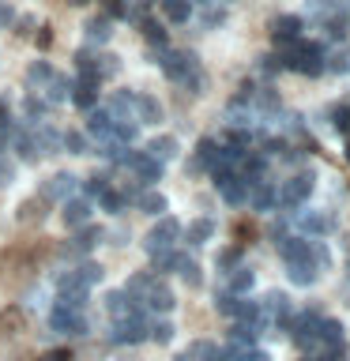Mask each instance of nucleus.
I'll list each match as a JSON object with an SVG mask.
<instances>
[{
    "instance_id": "obj_1",
    "label": "nucleus",
    "mask_w": 350,
    "mask_h": 361,
    "mask_svg": "<svg viewBox=\"0 0 350 361\" xmlns=\"http://www.w3.org/2000/svg\"><path fill=\"white\" fill-rule=\"evenodd\" d=\"M151 61L166 72V79H174V83H181V87H188L192 94H203L207 75H203L196 53H188V49H169V45H151Z\"/></svg>"
},
{
    "instance_id": "obj_2",
    "label": "nucleus",
    "mask_w": 350,
    "mask_h": 361,
    "mask_svg": "<svg viewBox=\"0 0 350 361\" xmlns=\"http://www.w3.org/2000/svg\"><path fill=\"white\" fill-rule=\"evenodd\" d=\"M279 56H282V68H290V72L298 75H324V45L320 42H290V45H279Z\"/></svg>"
},
{
    "instance_id": "obj_3",
    "label": "nucleus",
    "mask_w": 350,
    "mask_h": 361,
    "mask_svg": "<svg viewBox=\"0 0 350 361\" xmlns=\"http://www.w3.org/2000/svg\"><path fill=\"white\" fill-rule=\"evenodd\" d=\"M313 188H316V177L313 173H294L290 180H279V185H275V207L298 211L301 203L313 196Z\"/></svg>"
},
{
    "instance_id": "obj_4",
    "label": "nucleus",
    "mask_w": 350,
    "mask_h": 361,
    "mask_svg": "<svg viewBox=\"0 0 350 361\" xmlns=\"http://www.w3.org/2000/svg\"><path fill=\"white\" fill-rule=\"evenodd\" d=\"M87 298H90V286L79 275V267H68L56 275V301L61 305H68V309H87Z\"/></svg>"
},
{
    "instance_id": "obj_5",
    "label": "nucleus",
    "mask_w": 350,
    "mask_h": 361,
    "mask_svg": "<svg viewBox=\"0 0 350 361\" xmlns=\"http://www.w3.org/2000/svg\"><path fill=\"white\" fill-rule=\"evenodd\" d=\"M140 305H143V309H151L155 316H158V312L166 316L177 301H174V290L166 286V279L151 271V279H147V286H143V293H140Z\"/></svg>"
},
{
    "instance_id": "obj_6",
    "label": "nucleus",
    "mask_w": 350,
    "mask_h": 361,
    "mask_svg": "<svg viewBox=\"0 0 350 361\" xmlns=\"http://www.w3.org/2000/svg\"><path fill=\"white\" fill-rule=\"evenodd\" d=\"M177 241H181V222L174 219V214H158L151 233L143 237V248L147 252H158V248H174Z\"/></svg>"
},
{
    "instance_id": "obj_7",
    "label": "nucleus",
    "mask_w": 350,
    "mask_h": 361,
    "mask_svg": "<svg viewBox=\"0 0 350 361\" xmlns=\"http://www.w3.org/2000/svg\"><path fill=\"white\" fill-rule=\"evenodd\" d=\"M49 327L53 335H87V316L83 309H68V305L56 301L49 312Z\"/></svg>"
},
{
    "instance_id": "obj_8",
    "label": "nucleus",
    "mask_w": 350,
    "mask_h": 361,
    "mask_svg": "<svg viewBox=\"0 0 350 361\" xmlns=\"http://www.w3.org/2000/svg\"><path fill=\"white\" fill-rule=\"evenodd\" d=\"M113 343H121V346H140V343H147V316H143V312H132V316L113 320Z\"/></svg>"
},
{
    "instance_id": "obj_9",
    "label": "nucleus",
    "mask_w": 350,
    "mask_h": 361,
    "mask_svg": "<svg viewBox=\"0 0 350 361\" xmlns=\"http://www.w3.org/2000/svg\"><path fill=\"white\" fill-rule=\"evenodd\" d=\"M121 166H128L132 177H140L143 185H158V180H162V162H158L155 154H147V151H132L128 147V154H124Z\"/></svg>"
},
{
    "instance_id": "obj_10",
    "label": "nucleus",
    "mask_w": 350,
    "mask_h": 361,
    "mask_svg": "<svg viewBox=\"0 0 350 361\" xmlns=\"http://www.w3.org/2000/svg\"><path fill=\"white\" fill-rule=\"evenodd\" d=\"M215 177V188H219V196L230 203V207H237V203H245V180L234 173V169H211Z\"/></svg>"
},
{
    "instance_id": "obj_11",
    "label": "nucleus",
    "mask_w": 350,
    "mask_h": 361,
    "mask_svg": "<svg viewBox=\"0 0 350 361\" xmlns=\"http://www.w3.org/2000/svg\"><path fill=\"white\" fill-rule=\"evenodd\" d=\"M245 200H248V207H253V211H271V207H275V180H267V177L248 180V185H245Z\"/></svg>"
},
{
    "instance_id": "obj_12",
    "label": "nucleus",
    "mask_w": 350,
    "mask_h": 361,
    "mask_svg": "<svg viewBox=\"0 0 350 361\" xmlns=\"http://www.w3.org/2000/svg\"><path fill=\"white\" fill-rule=\"evenodd\" d=\"M301 30H305V23L298 16H275V19H271V42H275V49H279V45L298 42Z\"/></svg>"
},
{
    "instance_id": "obj_13",
    "label": "nucleus",
    "mask_w": 350,
    "mask_h": 361,
    "mask_svg": "<svg viewBox=\"0 0 350 361\" xmlns=\"http://www.w3.org/2000/svg\"><path fill=\"white\" fill-rule=\"evenodd\" d=\"M27 135H30V143H34V151H38V154H61V132H53L49 124L34 121L27 128Z\"/></svg>"
},
{
    "instance_id": "obj_14",
    "label": "nucleus",
    "mask_w": 350,
    "mask_h": 361,
    "mask_svg": "<svg viewBox=\"0 0 350 361\" xmlns=\"http://www.w3.org/2000/svg\"><path fill=\"white\" fill-rule=\"evenodd\" d=\"M27 331V312H23V305H4L0 309V343H8V338H16Z\"/></svg>"
},
{
    "instance_id": "obj_15",
    "label": "nucleus",
    "mask_w": 350,
    "mask_h": 361,
    "mask_svg": "<svg viewBox=\"0 0 350 361\" xmlns=\"http://www.w3.org/2000/svg\"><path fill=\"white\" fill-rule=\"evenodd\" d=\"M298 230L305 237H324V233H332L335 230V219L327 211H301L298 214Z\"/></svg>"
},
{
    "instance_id": "obj_16",
    "label": "nucleus",
    "mask_w": 350,
    "mask_h": 361,
    "mask_svg": "<svg viewBox=\"0 0 350 361\" xmlns=\"http://www.w3.org/2000/svg\"><path fill=\"white\" fill-rule=\"evenodd\" d=\"M320 346L327 350V354L343 357V354H346V335H343V324H339V320H327V316H320Z\"/></svg>"
},
{
    "instance_id": "obj_17",
    "label": "nucleus",
    "mask_w": 350,
    "mask_h": 361,
    "mask_svg": "<svg viewBox=\"0 0 350 361\" xmlns=\"http://www.w3.org/2000/svg\"><path fill=\"white\" fill-rule=\"evenodd\" d=\"M76 185H79V177H72V173H53V177L42 185V196L49 200V203H64L68 196H76Z\"/></svg>"
},
{
    "instance_id": "obj_18",
    "label": "nucleus",
    "mask_w": 350,
    "mask_h": 361,
    "mask_svg": "<svg viewBox=\"0 0 350 361\" xmlns=\"http://www.w3.org/2000/svg\"><path fill=\"white\" fill-rule=\"evenodd\" d=\"M215 151H219V140H211V135H203V140L196 143V151H192V158H188V173L192 177H200V173H207L211 169V162H215Z\"/></svg>"
},
{
    "instance_id": "obj_19",
    "label": "nucleus",
    "mask_w": 350,
    "mask_h": 361,
    "mask_svg": "<svg viewBox=\"0 0 350 361\" xmlns=\"http://www.w3.org/2000/svg\"><path fill=\"white\" fill-rule=\"evenodd\" d=\"M106 312L113 316V320H121V316L143 312V305H140V301H135V298H132L128 290L121 286V290H109V293H106Z\"/></svg>"
},
{
    "instance_id": "obj_20",
    "label": "nucleus",
    "mask_w": 350,
    "mask_h": 361,
    "mask_svg": "<svg viewBox=\"0 0 350 361\" xmlns=\"http://www.w3.org/2000/svg\"><path fill=\"white\" fill-rule=\"evenodd\" d=\"M61 207H64L61 219H64L68 230H79L83 222H90V211H95V207H90V200H79V196H68Z\"/></svg>"
},
{
    "instance_id": "obj_21",
    "label": "nucleus",
    "mask_w": 350,
    "mask_h": 361,
    "mask_svg": "<svg viewBox=\"0 0 350 361\" xmlns=\"http://www.w3.org/2000/svg\"><path fill=\"white\" fill-rule=\"evenodd\" d=\"M68 102H76L79 109H90V106H98V83L95 79H72V90H68Z\"/></svg>"
},
{
    "instance_id": "obj_22",
    "label": "nucleus",
    "mask_w": 350,
    "mask_h": 361,
    "mask_svg": "<svg viewBox=\"0 0 350 361\" xmlns=\"http://www.w3.org/2000/svg\"><path fill=\"white\" fill-rule=\"evenodd\" d=\"M279 245V256L286 259V264H298V259H309V237H275Z\"/></svg>"
},
{
    "instance_id": "obj_23",
    "label": "nucleus",
    "mask_w": 350,
    "mask_h": 361,
    "mask_svg": "<svg viewBox=\"0 0 350 361\" xmlns=\"http://www.w3.org/2000/svg\"><path fill=\"white\" fill-rule=\"evenodd\" d=\"M253 121H256V109L248 106V98H234L226 106V124L230 128H253Z\"/></svg>"
},
{
    "instance_id": "obj_24",
    "label": "nucleus",
    "mask_w": 350,
    "mask_h": 361,
    "mask_svg": "<svg viewBox=\"0 0 350 361\" xmlns=\"http://www.w3.org/2000/svg\"><path fill=\"white\" fill-rule=\"evenodd\" d=\"M68 90H72V79L61 75V72H53V75H49V83H45L38 94L49 102V106H64V102H68Z\"/></svg>"
},
{
    "instance_id": "obj_25",
    "label": "nucleus",
    "mask_w": 350,
    "mask_h": 361,
    "mask_svg": "<svg viewBox=\"0 0 350 361\" xmlns=\"http://www.w3.org/2000/svg\"><path fill=\"white\" fill-rule=\"evenodd\" d=\"M324 72L332 75H350V45H332V49H324Z\"/></svg>"
},
{
    "instance_id": "obj_26",
    "label": "nucleus",
    "mask_w": 350,
    "mask_h": 361,
    "mask_svg": "<svg viewBox=\"0 0 350 361\" xmlns=\"http://www.w3.org/2000/svg\"><path fill=\"white\" fill-rule=\"evenodd\" d=\"M45 207H49V200H45V196H30V200H23L19 207H16V222H19V226L42 222V219H45Z\"/></svg>"
},
{
    "instance_id": "obj_27",
    "label": "nucleus",
    "mask_w": 350,
    "mask_h": 361,
    "mask_svg": "<svg viewBox=\"0 0 350 361\" xmlns=\"http://www.w3.org/2000/svg\"><path fill=\"white\" fill-rule=\"evenodd\" d=\"M109 132H113V113L90 106V109H87V135H95V140H106Z\"/></svg>"
},
{
    "instance_id": "obj_28",
    "label": "nucleus",
    "mask_w": 350,
    "mask_h": 361,
    "mask_svg": "<svg viewBox=\"0 0 350 361\" xmlns=\"http://www.w3.org/2000/svg\"><path fill=\"white\" fill-rule=\"evenodd\" d=\"M256 286V275H253V267H245V264H237L226 271V290L230 293H248Z\"/></svg>"
},
{
    "instance_id": "obj_29",
    "label": "nucleus",
    "mask_w": 350,
    "mask_h": 361,
    "mask_svg": "<svg viewBox=\"0 0 350 361\" xmlns=\"http://www.w3.org/2000/svg\"><path fill=\"white\" fill-rule=\"evenodd\" d=\"M135 207H140L143 214H166L169 203H166V196H162V192H158L155 185H147L140 196H135Z\"/></svg>"
},
{
    "instance_id": "obj_30",
    "label": "nucleus",
    "mask_w": 350,
    "mask_h": 361,
    "mask_svg": "<svg viewBox=\"0 0 350 361\" xmlns=\"http://www.w3.org/2000/svg\"><path fill=\"white\" fill-rule=\"evenodd\" d=\"M286 275L294 286H313L316 275H320V267L313 264V259H298V264H286Z\"/></svg>"
},
{
    "instance_id": "obj_31",
    "label": "nucleus",
    "mask_w": 350,
    "mask_h": 361,
    "mask_svg": "<svg viewBox=\"0 0 350 361\" xmlns=\"http://www.w3.org/2000/svg\"><path fill=\"white\" fill-rule=\"evenodd\" d=\"M135 121L140 124H158L162 121V106L151 94H135Z\"/></svg>"
},
{
    "instance_id": "obj_32",
    "label": "nucleus",
    "mask_w": 350,
    "mask_h": 361,
    "mask_svg": "<svg viewBox=\"0 0 350 361\" xmlns=\"http://www.w3.org/2000/svg\"><path fill=\"white\" fill-rule=\"evenodd\" d=\"M181 237H185L188 245H207L215 237V222L211 219H196V222H188V230L181 226Z\"/></svg>"
},
{
    "instance_id": "obj_33",
    "label": "nucleus",
    "mask_w": 350,
    "mask_h": 361,
    "mask_svg": "<svg viewBox=\"0 0 350 361\" xmlns=\"http://www.w3.org/2000/svg\"><path fill=\"white\" fill-rule=\"evenodd\" d=\"M143 151H147V154H155L158 162L166 166V162H174V158H177V140H174V135H155V140L147 143Z\"/></svg>"
},
{
    "instance_id": "obj_34",
    "label": "nucleus",
    "mask_w": 350,
    "mask_h": 361,
    "mask_svg": "<svg viewBox=\"0 0 350 361\" xmlns=\"http://www.w3.org/2000/svg\"><path fill=\"white\" fill-rule=\"evenodd\" d=\"M177 275L185 279V286H188V290H200V286H203L200 264H196L192 256H185V252H177Z\"/></svg>"
},
{
    "instance_id": "obj_35",
    "label": "nucleus",
    "mask_w": 350,
    "mask_h": 361,
    "mask_svg": "<svg viewBox=\"0 0 350 361\" xmlns=\"http://www.w3.org/2000/svg\"><path fill=\"white\" fill-rule=\"evenodd\" d=\"M256 338H260L256 327H248V324H234V327H230V335H226V346H234V350H248V346H256Z\"/></svg>"
},
{
    "instance_id": "obj_36",
    "label": "nucleus",
    "mask_w": 350,
    "mask_h": 361,
    "mask_svg": "<svg viewBox=\"0 0 350 361\" xmlns=\"http://www.w3.org/2000/svg\"><path fill=\"white\" fill-rule=\"evenodd\" d=\"M215 354H219V346L207 338H196V343H188V350H181L177 361H215Z\"/></svg>"
},
{
    "instance_id": "obj_37",
    "label": "nucleus",
    "mask_w": 350,
    "mask_h": 361,
    "mask_svg": "<svg viewBox=\"0 0 350 361\" xmlns=\"http://www.w3.org/2000/svg\"><path fill=\"white\" fill-rule=\"evenodd\" d=\"M109 34H113V19L106 16V11H102V16H90V19H87V38H90V42H98V45H102V42H109Z\"/></svg>"
},
{
    "instance_id": "obj_38",
    "label": "nucleus",
    "mask_w": 350,
    "mask_h": 361,
    "mask_svg": "<svg viewBox=\"0 0 350 361\" xmlns=\"http://www.w3.org/2000/svg\"><path fill=\"white\" fill-rule=\"evenodd\" d=\"M109 113L113 117H132L135 121V94L132 90H117V94L109 98Z\"/></svg>"
},
{
    "instance_id": "obj_39",
    "label": "nucleus",
    "mask_w": 350,
    "mask_h": 361,
    "mask_svg": "<svg viewBox=\"0 0 350 361\" xmlns=\"http://www.w3.org/2000/svg\"><path fill=\"white\" fill-rule=\"evenodd\" d=\"M151 256V271L155 275H169L177 271V248H158V252H147Z\"/></svg>"
},
{
    "instance_id": "obj_40",
    "label": "nucleus",
    "mask_w": 350,
    "mask_h": 361,
    "mask_svg": "<svg viewBox=\"0 0 350 361\" xmlns=\"http://www.w3.org/2000/svg\"><path fill=\"white\" fill-rule=\"evenodd\" d=\"M158 8L166 11L169 23H188L192 16V0H158Z\"/></svg>"
},
{
    "instance_id": "obj_41",
    "label": "nucleus",
    "mask_w": 350,
    "mask_h": 361,
    "mask_svg": "<svg viewBox=\"0 0 350 361\" xmlns=\"http://www.w3.org/2000/svg\"><path fill=\"white\" fill-rule=\"evenodd\" d=\"M95 200H98V207H102V211H109V214H121L124 207H128V200H124V196H121V192L113 188V185H109V188H102Z\"/></svg>"
},
{
    "instance_id": "obj_42",
    "label": "nucleus",
    "mask_w": 350,
    "mask_h": 361,
    "mask_svg": "<svg viewBox=\"0 0 350 361\" xmlns=\"http://www.w3.org/2000/svg\"><path fill=\"white\" fill-rule=\"evenodd\" d=\"M90 56H95V75H98V83H102V79H113V75L121 72V61H117L113 53H90Z\"/></svg>"
},
{
    "instance_id": "obj_43",
    "label": "nucleus",
    "mask_w": 350,
    "mask_h": 361,
    "mask_svg": "<svg viewBox=\"0 0 350 361\" xmlns=\"http://www.w3.org/2000/svg\"><path fill=\"white\" fill-rule=\"evenodd\" d=\"M49 75H53V64H49V61H34V64L27 68V87H30V90H42L45 83H49Z\"/></svg>"
},
{
    "instance_id": "obj_44",
    "label": "nucleus",
    "mask_w": 350,
    "mask_h": 361,
    "mask_svg": "<svg viewBox=\"0 0 350 361\" xmlns=\"http://www.w3.org/2000/svg\"><path fill=\"white\" fill-rule=\"evenodd\" d=\"M147 338L158 343V346L174 343V324H169V320H147Z\"/></svg>"
},
{
    "instance_id": "obj_45",
    "label": "nucleus",
    "mask_w": 350,
    "mask_h": 361,
    "mask_svg": "<svg viewBox=\"0 0 350 361\" xmlns=\"http://www.w3.org/2000/svg\"><path fill=\"white\" fill-rule=\"evenodd\" d=\"M140 23V30H143V38H147V45H169V38H166V30L158 27V23L151 19V16H140L135 19Z\"/></svg>"
},
{
    "instance_id": "obj_46",
    "label": "nucleus",
    "mask_w": 350,
    "mask_h": 361,
    "mask_svg": "<svg viewBox=\"0 0 350 361\" xmlns=\"http://www.w3.org/2000/svg\"><path fill=\"white\" fill-rule=\"evenodd\" d=\"M241 252H245V245H237V241H234V245H226L222 252L215 256V267H219L222 275H226L230 267H237V264H241Z\"/></svg>"
},
{
    "instance_id": "obj_47",
    "label": "nucleus",
    "mask_w": 350,
    "mask_h": 361,
    "mask_svg": "<svg viewBox=\"0 0 350 361\" xmlns=\"http://www.w3.org/2000/svg\"><path fill=\"white\" fill-rule=\"evenodd\" d=\"M61 151H68V154H87V135H83V132H64V135H61Z\"/></svg>"
},
{
    "instance_id": "obj_48",
    "label": "nucleus",
    "mask_w": 350,
    "mask_h": 361,
    "mask_svg": "<svg viewBox=\"0 0 350 361\" xmlns=\"http://www.w3.org/2000/svg\"><path fill=\"white\" fill-rule=\"evenodd\" d=\"M23 113H27V121H38L49 113V102H45L42 94H27V102H23Z\"/></svg>"
},
{
    "instance_id": "obj_49",
    "label": "nucleus",
    "mask_w": 350,
    "mask_h": 361,
    "mask_svg": "<svg viewBox=\"0 0 350 361\" xmlns=\"http://www.w3.org/2000/svg\"><path fill=\"white\" fill-rule=\"evenodd\" d=\"M256 72L260 75H279V72H286V68H282V56L279 53H267V56H260V64H256Z\"/></svg>"
},
{
    "instance_id": "obj_50",
    "label": "nucleus",
    "mask_w": 350,
    "mask_h": 361,
    "mask_svg": "<svg viewBox=\"0 0 350 361\" xmlns=\"http://www.w3.org/2000/svg\"><path fill=\"white\" fill-rule=\"evenodd\" d=\"M332 128L339 135H350V106H335L332 109Z\"/></svg>"
},
{
    "instance_id": "obj_51",
    "label": "nucleus",
    "mask_w": 350,
    "mask_h": 361,
    "mask_svg": "<svg viewBox=\"0 0 350 361\" xmlns=\"http://www.w3.org/2000/svg\"><path fill=\"white\" fill-rule=\"evenodd\" d=\"M79 275L87 279V286L95 290L98 282H102V275H106V271H102V264H90V259H83V264H79Z\"/></svg>"
},
{
    "instance_id": "obj_52",
    "label": "nucleus",
    "mask_w": 350,
    "mask_h": 361,
    "mask_svg": "<svg viewBox=\"0 0 350 361\" xmlns=\"http://www.w3.org/2000/svg\"><path fill=\"white\" fill-rule=\"evenodd\" d=\"M234 237H237V245H253V241H256V226L241 219V222L234 226Z\"/></svg>"
},
{
    "instance_id": "obj_53",
    "label": "nucleus",
    "mask_w": 350,
    "mask_h": 361,
    "mask_svg": "<svg viewBox=\"0 0 350 361\" xmlns=\"http://www.w3.org/2000/svg\"><path fill=\"white\" fill-rule=\"evenodd\" d=\"M203 8H207V11H203V27H207V30H215L219 23H226V11L215 8V0H211V4H203Z\"/></svg>"
},
{
    "instance_id": "obj_54",
    "label": "nucleus",
    "mask_w": 350,
    "mask_h": 361,
    "mask_svg": "<svg viewBox=\"0 0 350 361\" xmlns=\"http://www.w3.org/2000/svg\"><path fill=\"white\" fill-rule=\"evenodd\" d=\"M109 185H113V180H109L106 173H90V177L83 180V188H87V196H98V192H102V188H109Z\"/></svg>"
},
{
    "instance_id": "obj_55",
    "label": "nucleus",
    "mask_w": 350,
    "mask_h": 361,
    "mask_svg": "<svg viewBox=\"0 0 350 361\" xmlns=\"http://www.w3.org/2000/svg\"><path fill=\"white\" fill-rule=\"evenodd\" d=\"M234 301H237V293H230V290L215 293V309H219L222 316H234Z\"/></svg>"
},
{
    "instance_id": "obj_56",
    "label": "nucleus",
    "mask_w": 350,
    "mask_h": 361,
    "mask_svg": "<svg viewBox=\"0 0 350 361\" xmlns=\"http://www.w3.org/2000/svg\"><path fill=\"white\" fill-rule=\"evenodd\" d=\"M16 180V166L8 162V154H0V188H8Z\"/></svg>"
},
{
    "instance_id": "obj_57",
    "label": "nucleus",
    "mask_w": 350,
    "mask_h": 361,
    "mask_svg": "<svg viewBox=\"0 0 350 361\" xmlns=\"http://www.w3.org/2000/svg\"><path fill=\"white\" fill-rule=\"evenodd\" d=\"M38 361H72V350H68V346H53V350H45Z\"/></svg>"
},
{
    "instance_id": "obj_58",
    "label": "nucleus",
    "mask_w": 350,
    "mask_h": 361,
    "mask_svg": "<svg viewBox=\"0 0 350 361\" xmlns=\"http://www.w3.org/2000/svg\"><path fill=\"white\" fill-rule=\"evenodd\" d=\"M241 361H271V354L264 346H248V350H241Z\"/></svg>"
},
{
    "instance_id": "obj_59",
    "label": "nucleus",
    "mask_w": 350,
    "mask_h": 361,
    "mask_svg": "<svg viewBox=\"0 0 350 361\" xmlns=\"http://www.w3.org/2000/svg\"><path fill=\"white\" fill-rule=\"evenodd\" d=\"M34 42H38V49H49L53 45V27H38L34 30Z\"/></svg>"
},
{
    "instance_id": "obj_60",
    "label": "nucleus",
    "mask_w": 350,
    "mask_h": 361,
    "mask_svg": "<svg viewBox=\"0 0 350 361\" xmlns=\"http://www.w3.org/2000/svg\"><path fill=\"white\" fill-rule=\"evenodd\" d=\"M11 23H16V11H11L8 4H0V30H4V27H11Z\"/></svg>"
},
{
    "instance_id": "obj_61",
    "label": "nucleus",
    "mask_w": 350,
    "mask_h": 361,
    "mask_svg": "<svg viewBox=\"0 0 350 361\" xmlns=\"http://www.w3.org/2000/svg\"><path fill=\"white\" fill-rule=\"evenodd\" d=\"M16 27H19V34H23V38H27V34L34 30V19L27 16V19H19V23H16Z\"/></svg>"
},
{
    "instance_id": "obj_62",
    "label": "nucleus",
    "mask_w": 350,
    "mask_h": 361,
    "mask_svg": "<svg viewBox=\"0 0 350 361\" xmlns=\"http://www.w3.org/2000/svg\"><path fill=\"white\" fill-rule=\"evenodd\" d=\"M343 140H346V158H350V135H343Z\"/></svg>"
},
{
    "instance_id": "obj_63",
    "label": "nucleus",
    "mask_w": 350,
    "mask_h": 361,
    "mask_svg": "<svg viewBox=\"0 0 350 361\" xmlns=\"http://www.w3.org/2000/svg\"><path fill=\"white\" fill-rule=\"evenodd\" d=\"M4 151H8V143H4V140H0V154H4Z\"/></svg>"
},
{
    "instance_id": "obj_64",
    "label": "nucleus",
    "mask_w": 350,
    "mask_h": 361,
    "mask_svg": "<svg viewBox=\"0 0 350 361\" xmlns=\"http://www.w3.org/2000/svg\"><path fill=\"white\" fill-rule=\"evenodd\" d=\"M68 4H87V0H68Z\"/></svg>"
}]
</instances>
